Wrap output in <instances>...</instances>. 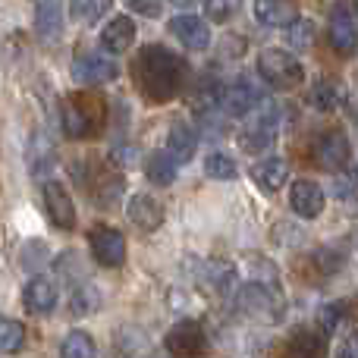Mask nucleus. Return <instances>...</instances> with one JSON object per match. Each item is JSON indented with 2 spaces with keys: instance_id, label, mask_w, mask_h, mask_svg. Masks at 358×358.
<instances>
[{
  "instance_id": "nucleus-1",
  "label": "nucleus",
  "mask_w": 358,
  "mask_h": 358,
  "mask_svg": "<svg viewBox=\"0 0 358 358\" xmlns=\"http://www.w3.org/2000/svg\"><path fill=\"white\" fill-rule=\"evenodd\" d=\"M132 73H136V82L145 98L155 101V104H167L176 94H182V88L189 85L192 69L182 57L164 48V44H145L136 54Z\"/></svg>"
},
{
  "instance_id": "nucleus-2",
  "label": "nucleus",
  "mask_w": 358,
  "mask_h": 358,
  "mask_svg": "<svg viewBox=\"0 0 358 358\" xmlns=\"http://www.w3.org/2000/svg\"><path fill=\"white\" fill-rule=\"evenodd\" d=\"M104 120L107 110L98 94L76 92L69 98H63L60 104V126L69 138H94L104 129Z\"/></svg>"
},
{
  "instance_id": "nucleus-3",
  "label": "nucleus",
  "mask_w": 358,
  "mask_h": 358,
  "mask_svg": "<svg viewBox=\"0 0 358 358\" xmlns=\"http://www.w3.org/2000/svg\"><path fill=\"white\" fill-rule=\"evenodd\" d=\"M236 308L245 317L261 324H280L286 317V302L283 292L277 289V283H264V280H248L245 286H239L236 292Z\"/></svg>"
},
{
  "instance_id": "nucleus-4",
  "label": "nucleus",
  "mask_w": 358,
  "mask_h": 358,
  "mask_svg": "<svg viewBox=\"0 0 358 358\" xmlns=\"http://www.w3.org/2000/svg\"><path fill=\"white\" fill-rule=\"evenodd\" d=\"M258 76L264 79V85H271L273 92H289V88L302 85L305 66L296 54L283 48H264L258 54Z\"/></svg>"
},
{
  "instance_id": "nucleus-5",
  "label": "nucleus",
  "mask_w": 358,
  "mask_h": 358,
  "mask_svg": "<svg viewBox=\"0 0 358 358\" xmlns=\"http://www.w3.org/2000/svg\"><path fill=\"white\" fill-rule=\"evenodd\" d=\"M277 132H280V107L261 101V104L248 113V126L239 136V148L248 151V155L267 151L273 142H277Z\"/></svg>"
},
{
  "instance_id": "nucleus-6",
  "label": "nucleus",
  "mask_w": 358,
  "mask_h": 358,
  "mask_svg": "<svg viewBox=\"0 0 358 358\" xmlns=\"http://www.w3.org/2000/svg\"><path fill=\"white\" fill-rule=\"evenodd\" d=\"M88 248H92V258L101 267H120L126 264V236L120 233L110 223H94L88 229Z\"/></svg>"
},
{
  "instance_id": "nucleus-7",
  "label": "nucleus",
  "mask_w": 358,
  "mask_h": 358,
  "mask_svg": "<svg viewBox=\"0 0 358 358\" xmlns=\"http://www.w3.org/2000/svg\"><path fill=\"white\" fill-rule=\"evenodd\" d=\"M355 6L349 0H340L334 3L327 19V41L336 54H352L355 44H358V22H355Z\"/></svg>"
},
{
  "instance_id": "nucleus-8",
  "label": "nucleus",
  "mask_w": 358,
  "mask_h": 358,
  "mask_svg": "<svg viewBox=\"0 0 358 358\" xmlns=\"http://www.w3.org/2000/svg\"><path fill=\"white\" fill-rule=\"evenodd\" d=\"M264 101L261 88L248 79H233L227 85L217 88V107H220L227 117H242V113H252L255 107Z\"/></svg>"
},
{
  "instance_id": "nucleus-9",
  "label": "nucleus",
  "mask_w": 358,
  "mask_h": 358,
  "mask_svg": "<svg viewBox=\"0 0 358 358\" xmlns=\"http://www.w3.org/2000/svg\"><path fill=\"white\" fill-rule=\"evenodd\" d=\"M311 157L321 170H330V173H340V170L349 167L352 161V145L343 132H321V136L311 142Z\"/></svg>"
},
{
  "instance_id": "nucleus-10",
  "label": "nucleus",
  "mask_w": 358,
  "mask_h": 358,
  "mask_svg": "<svg viewBox=\"0 0 358 358\" xmlns=\"http://www.w3.org/2000/svg\"><path fill=\"white\" fill-rule=\"evenodd\" d=\"M164 349L170 355H182V358L201 355L208 352V334H204V327L198 321H176L164 336Z\"/></svg>"
},
{
  "instance_id": "nucleus-11",
  "label": "nucleus",
  "mask_w": 358,
  "mask_h": 358,
  "mask_svg": "<svg viewBox=\"0 0 358 358\" xmlns=\"http://www.w3.org/2000/svg\"><path fill=\"white\" fill-rule=\"evenodd\" d=\"M69 76L79 85H107L120 76V66L117 60H110L104 54H79L69 66Z\"/></svg>"
},
{
  "instance_id": "nucleus-12",
  "label": "nucleus",
  "mask_w": 358,
  "mask_h": 358,
  "mask_svg": "<svg viewBox=\"0 0 358 358\" xmlns=\"http://www.w3.org/2000/svg\"><path fill=\"white\" fill-rule=\"evenodd\" d=\"M41 198H44V214H48V220L54 223L57 229H63V233L76 229V204H73V198H69V192L63 189L57 179L44 182Z\"/></svg>"
},
{
  "instance_id": "nucleus-13",
  "label": "nucleus",
  "mask_w": 358,
  "mask_h": 358,
  "mask_svg": "<svg viewBox=\"0 0 358 358\" xmlns=\"http://www.w3.org/2000/svg\"><path fill=\"white\" fill-rule=\"evenodd\" d=\"M324 204H327V195H324V189L317 182H311V179H296V182L289 185V208L296 217H302V220H317V217L324 214Z\"/></svg>"
},
{
  "instance_id": "nucleus-14",
  "label": "nucleus",
  "mask_w": 358,
  "mask_h": 358,
  "mask_svg": "<svg viewBox=\"0 0 358 358\" xmlns=\"http://www.w3.org/2000/svg\"><path fill=\"white\" fill-rule=\"evenodd\" d=\"M60 302V292H57V283L48 280L44 273H35L29 283L22 286V305L31 315H50Z\"/></svg>"
},
{
  "instance_id": "nucleus-15",
  "label": "nucleus",
  "mask_w": 358,
  "mask_h": 358,
  "mask_svg": "<svg viewBox=\"0 0 358 358\" xmlns=\"http://www.w3.org/2000/svg\"><path fill=\"white\" fill-rule=\"evenodd\" d=\"M126 214H129V220L136 223L138 229H145V233H155V229L164 227V201L155 195H148V192H138V195L129 198V204H126Z\"/></svg>"
},
{
  "instance_id": "nucleus-16",
  "label": "nucleus",
  "mask_w": 358,
  "mask_h": 358,
  "mask_svg": "<svg viewBox=\"0 0 358 358\" xmlns=\"http://www.w3.org/2000/svg\"><path fill=\"white\" fill-rule=\"evenodd\" d=\"M167 29L185 50H195L198 54V50L210 48V29H208V22L198 16H173Z\"/></svg>"
},
{
  "instance_id": "nucleus-17",
  "label": "nucleus",
  "mask_w": 358,
  "mask_h": 358,
  "mask_svg": "<svg viewBox=\"0 0 358 358\" xmlns=\"http://www.w3.org/2000/svg\"><path fill=\"white\" fill-rule=\"evenodd\" d=\"M66 29V16L57 0H38L35 3V31L44 44H57Z\"/></svg>"
},
{
  "instance_id": "nucleus-18",
  "label": "nucleus",
  "mask_w": 358,
  "mask_h": 358,
  "mask_svg": "<svg viewBox=\"0 0 358 358\" xmlns=\"http://www.w3.org/2000/svg\"><path fill=\"white\" fill-rule=\"evenodd\" d=\"M252 13L267 29H286V25H292L299 19L296 0H255Z\"/></svg>"
},
{
  "instance_id": "nucleus-19",
  "label": "nucleus",
  "mask_w": 358,
  "mask_h": 358,
  "mask_svg": "<svg viewBox=\"0 0 358 358\" xmlns=\"http://www.w3.org/2000/svg\"><path fill=\"white\" fill-rule=\"evenodd\" d=\"M136 22H132V16H113L110 22L104 25V31H101V48L107 50V54H126V50L136 44Z\"/></svg>"
},
{
  "instance_id": "nucleus-20",
  "label": "nucleus",
  "mask_w": 358,
  "mask_h": 358,
  "mask_svg": "<svg viewBox=\"0 0 358 358\" xmlns=\"http://www.w3.org/2000/svg\"><path fill=\"white\" fill-rule=\"evenodd\" d=\"M252 179L255 185H261V192H280L286 182H289V161H283V157H264V161H258L252 167Z\"/></svg>"
},
{
  "instance_id": "nucleus-21",
  "label": "nucleus",
  "mask_w": 358,
  "mask_h": 358,
  "mask_svg": "<svg viewBox=\"0 0 358 358\" xmlns=\"http://www.w3.org/2000/svg\"><path fill=\"white\" fill-rule=\"evenodd\" d=\"M179 167H182V164H179L167 148L151 151V155L145 157V176H148L151 185H170V182L176 179Z\"/></svg>"
},
{
  "instance_id": "nucleus-22",
  "label": "nucleus",
  "mask_w": 358,
  "mask_h": 358,
  "mask_svg": "<svg viewBox=\"0 0 358 358\" xmlns=\"http://www.w3.org/2000/svg\"><path fill=\"white\" fill-rule=\"evenodd\" d=\"M327 336L330 334H324L321 327H317V330L315 327H299L296 334L289 336V352L317 358V355L327 352Z\"/></svg>"
},
{
  "instance_id": "nucleus-23",
  "label": "nucleus",
  "mask_w": 358,
  "mask_h": 358,
  "mask_svg": "<svg viewBox=\"0 0 358 358\" xmlns=\"http://www.w3.org/2000/svg\"><path fill=\"white\" fill-rule=\"evenodd\" d=\"M343 101V88L340 82L334 79V76H321V79L315 82V88L308 92V104L315 107V110H336Z\"/></svg>"
},
{
  "instance_id": "nucleus-24",
  "label": "nucleus",
  "mask_w": 358,
  "mask_h": 358,
  "mask_svg": "<svg viewBox=\"0 0 358 358\" xmlns=\"http://www.w3.org/2000/svg\"><path fill=\"white\" fill-rule=\"evenodd\" d=\"M195 148H198V138L195 132L189 129L185 123H173L167 132V151L176 157L179 164H189L195 157Z\"/></svg>"
},
{
  "instance_id": "nucleus-25",
  "label": "nucleus",
  "mask_w": 358,
  "mask_h": 358,
  "mask_svg": "<svg viewBox=\"0 0 358 358\" xmlns=\"http://www.w3.org/2000/svg\"><path fill=\"white\" fill-rule=\"evenodd\" d=\"M315 41H317V25L311 22V19L299 16L292 25H286V44H289L292 50L305 54L308 48H315Z\"/></svg>"
},
{
  "instance_id": "nucleus-26",
  "label": "nucleus",
  "mask_w": 358,
  "mask_h": 358,
  "mask_svg": "<svg viewBox=\"0 0 358 358\" xmlns=\"http://www.w3.org/2000/svg\"><path fill=\"white\" fill-rule=\"evenodd\" d=\"M60 355L63 358H92V355H98V346H94L92 334H85V330H69L60 343Z\"/></svg>"
},
{
  "instance_id": "nucleus-27",
  "label": "nucleus",
  "mask_w": 358,
  "mask_h": 358,
  "mask_svg": "<svg viewBox=\"0 0 358 358\" xmlns=\"http://www.w3.org/2000/svg\"><path fill=\"white\" fill-rule=\"evenodd\" d=\"M73 19L85 25H98V19H104L113 10V0H69Z\"/></svg>"
},
{
  "instance_id": "nucleus-28",
  "label": "nucleus",
  "mask_w": 358,
  "mask_h": 358,
  "mask_svg": "<svg viewBox=\"0 0 358 358\" xmlns=\"http://www.w3.org/2000/svg\"><path fill=\"white\" fill-rule=\"evenodd\" d=\"M204 173L210 179H220V182L227 179L229 182V179L239 176V167H236V161L227 155V151H210V155L204 157Z\"/></svg>"
},
{
  "instance_id": "nucleus-29",
  "label": "nucleus",
  "mask_w": 358,
  "mask_h": 358,
  "mask_svg": "<svg viewBox=\"0 0 358 358\" xmlns=\"http://www.w3.org/2000/svg\"><path fill=\"white\" fill-rule=\"evenodd\" d=\"M22 346H25V327H22V321L3 317V321H0V349H3L6 355H13V352H19Z\"/></svg>"
},
{
  "instance_id": "nucleus-30",
  "label": "nucleus",
  "mask_w": 358,
  "mask_h": 358,
  "mask_svg": "<svg viewBox=\"0 0 358 358\" xmlns=\"http://www.w3.org/2000/svg\"><path fill=\"white\" fill-rule=\"evenodd\" d=\"M48 245L44 242H38V239H31V242H25L22 248H19V267L22 271H38L41 264H48Z\"/></svg>"
},
{
  "instance_id": "nucleus-31",
  "label": "nucleus",
  "mask_w": 358,
  "mask_h": 358,
  "mask_svg": "<svg viewBox=\"0 0 358 358\" xmlns=\"http://www.w3.org/2000/svg\"><path fill=\"white\" fill-rule=\"evenodd\" d=\"M343 324H346V305L343 302H327L317 311V327H321L324 334H336Z\"/></svg>"
},
{
  "instance_id": "nucleus-32",
  "label": "nucleus",
  "mask_w": 358,
  "mask_h": 358,
  "mask_svg": "<svg viewBox=\"0 0 358 358\" xmlns=\"http://www.w3.org/2000/svg\"><path fill=\"white\" fill-rule=\"evenodd\" d=\"M242 10V0H204V13L214 22H229Z\"/></svg>"
},
{
  "instance_id": "nucleus-33",
  "label": "nucleus",
  "mask_w": 358,
  "mask_h": 358,
  "mask_svg": "<svg viewBox=\"0 0 358 358\" xmlns=\"http://www.w3.org/2000/svg\"><path fill=\"white\" fill-rule=\"evenodd\" d=\"M98 305V296L85 286H76L73 289V299H69V311L73 315H92V308Z\"/></svg>"
},
{
  "instance_id": "nucleus-34",
  "label": "nucleus",
  "mask_w": 358,
  "mask_h": 358,
  "mask_svg": "<svg viewBox=\"0 0 358 358\" xmlns=\"http://www.w3.org/2000/svg\"><path fill=\"white\" fill-rule=\"evenodd\" d=\"M79 261H82L79 252H63L60 258L54 261V267L63 273V277H73V273H76V277H85V267H82Z\"/></svg>"
},
{
  "instance_id": "nucleus-35",
  "label": "nucleus",
  "mask_w": 358,
  "mask_h": 358,
  "mask_svg": "<svg viewBox=\"0 0 358 358\" xmlns=\"http://www.w3.org/2000/svg\"><path fill=\"white\" fill-rule=\"evenodd\" d=\"M336 195L340 198H355L358 195V164H349V173L336 179Z\"/></svg>"
},
{
  "instance_id": "nucleus-36",
  "label": "nucleus",
  "mask_w": 358,
  "mask_h": 358,
  "mask_svg": "<svg viewBox=\"0 0 358 358\" xmlns=\"http://www.w3.org/2000/svg\"><path fill=\"white\" fill-rule=\"evenodd\" d=\"M123 3L129 6L132 13H138V16H148V19L161 16V0H123Z\"/></svg>"
},
{
  "instance_id": "nucleus-37",
  "label": "nucleus",
  "mask_w": 358,
  "mask_h": 358,
  "mask_svg": "<svg viewBox=\"0 0 358 358\" xmlns=\"http://www.w3.org/2000/svg\"><path fill=\"white\" fill-rule=\"evenodd\" d=\"M340 355H343V358H358V330H352V334L346 336V343H343Z\"/></svg>"
},
{
  "instance_id": "nucleus-38",
  "label": "nucleus",
  "mask_w": 358,
  "mask_h": 358,
  "mask_svg": "<svg viewBox=\"0 0 358 358\" xmlns=\"http://www.w3.org/2000/svg\"><path fill=\"white\" fill-rule=\"evenodd\" d=\"M173 3H179V6H189V3H195V0H173Z\"/></svg>"
},
{
  "instance_id": "nucleus-39",
  "label": "nucleus",
  "mask_w": 358,
  "mask_h": 358,
  "mask_svg": "<svg viewBox=\"0 0 358 358\" xmlns=\"http://www.w3.org/2000/svg\"><path fill=\"white\" fill-rule=\"evenodd\" d=\"M355 245H358V233H355Z\"/></svg>"
},
{
  "instance_id": "nucleus-40",
  "label": "nucleus",
  "mask_w": 358,
  "mask_h": 358,
  "mask_svg": "<svg viewBox=\"0 0 358 358\" xmlns=\"http://www.w3.org/2000/svg\"><path fill=\"white\" fill-rule=\"evenodd\" d=\"M355 13H358V3H355Z\"/></svg>"
}]
</instances>
